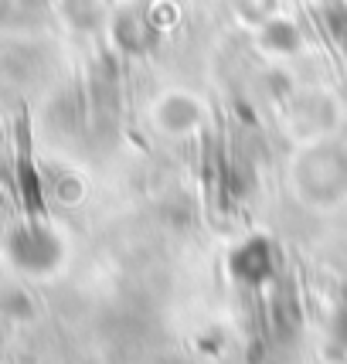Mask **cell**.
Segmentation results:
<instances>
[{
	"label": "cell",
	"instance_id": "6da1fadb",
	"mask_svg": "<svg viewBox=\"0 0 347 364\" xmlns=\"http://www.w3.org/2000/svg\"><path fill=\"white\" fill-rule=\"evenodd\" d=\"M289 194L310 211H331L347 201V140L324 136L300 143L289 157Z\"/></svg>",
	"mask_w": 347,
	"mask_h": 364
},
{
	"label": "cell",
	"instance_id": "7a4b0ae2",
	"mask_svg": "<svg viewBox=\"0 0 347 364\" xmlns=\"http://www.w3.org/2000/svg\"><path fill=\"white\" fill-rule=\"evenodd\" d=\"M344 123V106L341 99L327 89H306V92H289L283 112L286 136L297 143H314L324 136H337Z\"/></svg>",
	"mask_w": 347,
	"mask_h": 364
},
{
	"label": "cell",
	"instance_id": "3957f363",
	"mask_svg": "<svg viewBox=\"0 0 347 364\" xmlns=\"http://www.w3.org/2000/svg\"><path fill=\"white\" fill-rule=\"evenodd\" d=\"M7 259L21 272L31 276H48L65 262V238L45 222L17 225L7 235Z\"/></svg>",
	"mask_w": 347,
	"mask_h": 364
},
{
	"label": "cell",
	"instance_id": "277c9868",
	"mask_svg": "<svg viewBox=\"0 0 347 364\" xmlns=\"http://www.w3.org/2000/svg\"><path fill=\"white\" fill-rule=\"evenodd\" d=\"M205 123V106L194 92L184 89H171V92H160L150 102V127L157 129L160 136L167 140H184L194 136Z\"/></svg>",
	"mask_w": 347,
	"mask_h": 364
},
{
	"label": "cell",
	"instance_id": "5b68a950",
	"mask_svg": "<svg viewBox=\"0 0 347 364\" xmlns=\"http://www.w3.org/2000/svg\"><path fill=\"white\" fill-rule=\"evenodd\" d=\"M272 266H276V249L269 238H249L232 252V272L235 279H245V283L266 279Z\"/></svg>",
	"mask_w": 347,
	"mask_h": 364
},
{
	"label": "cell",
	"instance_id": "8992f818",
	"mask_svg": "<svg viewBox=\"0 0 347 364\" xmlns=\"http://www.w3.org/2000/svg\"><path fill=\"white\" fill-rule=\"evenodd\" d=\"M255 41H259V48L266 51L269 58H279V62H283V58H293L303 45L300 28H297L293 21H283V17L262 21V24L255 28Z\"/></svg>",
	"mask_w": 347,
	"mask_h": 364
},
{
	"label": "cell",
	"instance_id": "52a82bcc",
	"mask_svg": "<svg viewBox=\"0 0 347 364\" xmlns=\"http://www.w3.org/2000/svg\"><path fill=\"white\" fill-rule=\"evenodd\" d=\"M0 143H4V127H0Z\"/></svg>",
	"mask_w": 347,
	"mask_h": 364
}]
</instances>
